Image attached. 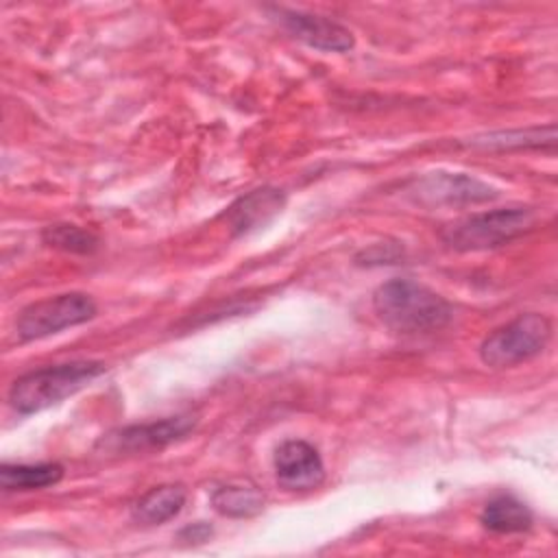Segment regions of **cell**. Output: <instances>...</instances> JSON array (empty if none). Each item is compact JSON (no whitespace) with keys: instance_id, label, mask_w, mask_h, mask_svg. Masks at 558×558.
<instances>
[{"instance_id":"obj_1","label":"cell","mask_w":558,"mask_h":558,"mask_svg":"<svg viewBox=\"0 0 558 558\" xmlns=\"http://www.w3.org/2000/svg\"><path fill=\"white\" fill-rule=\"evenodd\" d=\"M377 318L397 333H432L449 325L451 305L423 283L390 279L373 292Z\"/></svg>"},{"instance_id":"obj_2","label":"cell","mask_w":558,"mask_h":558,"mask_svg":"<svg viewBox=\"0 0 558 558\" xmlns=\"http://www.w3.org/2000/svg\"><path fill=\"white\" fill-rule=\"evenodd\" d=\"M105 373L102 362L78 360L44 366L17 377L9 388V403L17 414L41 412L65 397L76 395Z\"/></svg>"},{"instance_id":"obj_3","label":"cell","mask_w":558,"mask_h":558,"mask_svg":"<svg viewBox=\"0 0 558 558\" xmlns=\"http://www.w3.org/2000/svg\"><path fill=\"white\" fill-rule=\"evenodd\" d=\"M536 225L532 207H501L482 214H471L440 231V240L453 251H488L504 246Z\"/></svg>"},{"instance_id":"obj_4","label":"cell","mask_w":558,"mask_h":558,"mask_svg":"<svg viewBox=\"0 0 558 558\" xmlns=\"http://www.w3.org/2000/svg\"><path fill=\"white\" fill-rule=\"evenodd\" d=\"M551 338V320L527 312L490 331L480 344V357L490 368H510L536 357Z\"/></svg>"},{"instance_id":"obj_5","label":"cell","mask_w":558,"mask_h":558,"mask_svg":"<svg viewBox=\"0 0 558 558\" xmlns=\"http://www.w3.org/2000/svg\"><path fill=\"white\" fill-rule=\"evenodd\" d=\"M98 314L96 301L83 292H65L57 296H48L26 305L15 318L17 338L39 340L52 333H59L68 327L83 325Z\"/></svg>"},{"instance_id":"obj_6","label":"cell","mask_w":558,"mask_h":558,"mask_svg":"<svg viewBox=\"0 0 558 558\" xmlns=\"http://www.w3.org/2000/svg\"><path fill=\"white\" fill-rule=\"evenodd\" d=\"M196 427V416L177 414L153 423H140L113 429L98 440V449L105 453H144L163 449L166 445L181 440Z\"/></svg>"},{"instance_id":"obj_7","label":"cell","mask_w":558,"mask_h":558,"mask_svg":"<svg viewBox=\"0 0 558 558\" xmlns=\"http://www.w3.org/2000/svg\"><path fill=\"white\" fill-rule=\"evenodd\" d=\"M270 11L283 31H288L294 39L307 44L310 48L323 52H347L355 46L353 33L331 17L283 7H275Z\"/></svg>"},{"instance_id":"obj_8","label":"cell","mask_w":558,"mask_h":558,"mask_svg":"<svg viewBox=\"0 0 558 558\" xmlns=\"http://www.w3.org/2000/svg\"><path fill=\"white\" fill-rule=\"evenodd\" d=\"M412 192L423 205H469L497 196L495 187L462 172H432L418 179Z\"/></svg>"},{"instance_id":"obj_9","label":"cell","mask_w":558,"mask_h":558,"mask_svg":"<svg viewBox=\"0 0 558 558\" xmlns=\"http://www.w3.org/2000/svg\"><path fill=\"white\" fill-rule=\"evenodd\" d=\"M275 475L286 490H310L325 480V464L314 445L305 440H286L275 451Z\"/></svg>"},{"instance_id":"obj_10","label":"cell","mask_w":558,"mask_h":558,"mask_svg":"<svg viewBox=\"0 0 558 558\" xmlns=\"http://www.w3.org/2000/svg\"><path fill=\"white\" fill-rule=\"evenodd\" d=\"M286 205V194L277 187H257L240 196L227 211L225 220L233 235H248L268 225Z\"/></svg>"},{"instance_id":"obj_11","label":"cell","mask_w":558,"mask_h":558,"mask_svg":"<svg viewBox=\"0 0 558 558\" xmlns=\"http://www.w3.org/2000/svg\"><path fill=\"white\" fill-rule=\"evenodd\" d=\"M185 497L187 495L181 484H161L142 495L131 514L142 525H161L183 510Z\"/></svg>"},{"instance_id":"obj_12","label":"cell","mask_w":558,"mask_h":558,"mask_svg":"<svg viewBox=\"0 0 558 558\" xmlns=\"http://www.w3.org/2000/svg\"><path fill=\"white\" fill-rule=\"evenodd\" d=\"M532 510L512 495H497L482 508L480 523L495 534H517L532 527Z\"/></svg>"},{"instance_id":"obj_13","label":"cell","mask_w":558,"mask_h":558,"mask_svg":"<svg viewBox=\"0 0 558 558\" xmlns=\"http://www.w3.org/2000/svg\"><path fill=\"white\" fill-rule=\"evenodd\" d=\"M556 142V126H530V129H514V131H493L484 135H475L469 146L482 150H521V148H543L554 146Z\"/></svg>"},{"instance_id":"obj_14","label":"cell","mask_w":558,"mask_h":558,"mask_svg":"<svg viewBox=\"0 0 558 558\" xmlns=\"http://www.w3.org/2000/svg\"><path fill=\"white\" fill-rule=\"evenodd\" d=\"M63 477V466L59 462L41 464H2L0 486L7 493L15 490H39L57 484Z\"/></svg>"},{"instance_id":"obj_15","label":"cell","mask_w":558,"mask_h":558,"mask_svg":"<svg viewBox=\"0 0 558 558\" xmlns=\"http://www.w3.org/2000/svg\"><path fill=\"white\" fill-rule=\"evenodd\" d=\"M211 506L231 519H248L264 510V493L251 484H227L214 490Z\"/></svg>"},{"instance_id":"obj_16","label":"cell","mask_w":558,"mask_h":558,"mask_svg":"<svg viewBox=\"0 0 558 558\" xmlns=\"http://www.w3.org/2000/svg\"><path fill=\"white\" fill-rule=\"evenodd\" d=\"M41 242L65 251V253H76V255H89L98 248V238L78 227V225H70V222H57V225H48L41 231Z\"/></svg>"},{"instance_id":"obj_17","label":"cell","mask_w":558,"mask_h":558,"mask_svg":"<svg viewBox=\"0 0 558 558\" xmlns=\"http://www.w3.org/2000/svg\"><path fill=\"white\" fill-rule=\"evenodd\" d=\"M209 536H211V527H209L207 523H203V521L192 523V525H187V527H183V530L179 532V538H181V541H187V543H203V541H207Z\"/></svg>"}]
</instances>
